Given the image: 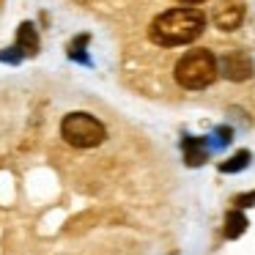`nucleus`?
I'll return each instance as SVG.
<instances>
[{
    "instance_id": "f257e3e1",
    "label": "nucleus",
    "mask_w": 255,
    "mask_h": 255,
    "mask_svg": "<svg viewBox=\"0 0 255 255\" xmlns=\"http://www.w3.org/2000/svg\"><path fill=\"white\" fill-rule=\"evenodd\" d=\"M206 28V17L200 8H167L154 17L148 36L159 47H181L195 41Z\"/></svg>"
},
{
    "instance_id": "9d476101",
    "label": "nucleus",
    "mask_w": 255,
    "mask_h": 255,
    "mask_svg": "<svg viewBox=\"0 0 255 255\" xmlns=\"http://www.w3.org/2000/svg\"><path fill=\"white\" fill-rule=\"evenodd\" d=\"M233 206H236V209H247V206H255V192H244V195H239V198L233 200Z\"/></svg>"
},
{
    "instance_id": "7ed1b4c3",
    "label": "nucleus",
    "mask_w": 255,
    "mask_h": 255,
    "mask_svg": "<svg viewBox=\"0 0 255 255\" xmlns=\"http://www.w3.org/2000/svg\"><path fill=\"white\" fill-rule=\"evenodd\" d=\"M61 137L74 148H96L107 140V129L91 113H69L61 121Z\"/></svg>"
},
{
    "instance_id": "39448f33",
    "label": "nucleus",
    "mask_w": 255,
    "mask_h": 255,
    "mask_svg": "<svg viewBox=\"0 0 255 255\" xmlns=\"http://www.w3.org/2000/svg\"><path fill=\"white\" fill-rule=\"evenodd\" d=\"M244 22V3L242 0H220L214 8V25L220 30H236Z\"/></svg>"
},
{
    "instance_id": "6e6552de",
    "label": "nucleus",
    "mask_w": 255,
    "mask_h": 255,
    "mask_svg": "<svg viewBox=\"0 0 255 255\" xmlns=\"http://www.w3.org/2000/svg\"><path fill=\"white\" fill-rule=\"evenodd\" d=\"M244 228H247V217H244V211L233 209L231 214H228V220H225V236L228 239H239L244 233Z\"/></svg>"
},
{
    "instance_id": "0eeeda50",
    "label": "nucleus",
    "mask_w": 255,
    "mask_h": 255,
    "mask_svg": "<svg viewBox=\"0 0 255 255\" xmlns=\"http://www.w3.org/2000/svg\"><path fill=\"white\" fill-rule=\"evenodd\" d=\"M17 52H22V55H36V52H39V36H36V28H33L30 22H22V25H19Z\"/></svg>"
},
{
    "instance_id": "20e7f679",
    "label": "nucleus",
    "mask_w": 255,
    "mask_h": 255,
    "mask_svg": "<svg viewBox=\"0 0 255 255\" xmlns=\"http://www.w3.org/2000/svg\"><path fill=\"white\" fill-rule=\"evenodd\" d=\"M217 63H220V74L225 80H231V83H244V80H250L253 72H255L253 58H250V52H244V50L225 52Z\"/></svg>"
},
{
    "instance_id": "1a4fd4ad",
    "label": "nucleus",
    "mask_w": 255,
    "mask_h": 255,
    "mask_svg": "<svg viewBox=\"0 0 255 255\" xmlns=\"http://www.w3.org/2000/svg\"><path fill=\"white\" fill-rule=\"evenodd\" d=\"M250 159H253V154H250V151H239V154H233L228 162H222L220 170L222 173H239V170H244V167L250 165Z\"/></svg>"
},
{
    "instance_id": "423d86ee",
    "label": "nucleus",
    "mask_w": 255,
    "mask_h": 255,
    "mask_svg": "<svg viewBox=\"0 0 255 255\" xmlns=\"http://www.w3.org/2000/svg\"><path fill=\"white\" fill-rule=\"evenodd\" d=\"M184 159L192 167L203 165L209 159V143L203 137H184Z\"/></svg>"
},
{
    "instance_id": "9b49d317",
    "label": "nucleus",
    "mask_w": 255,
    "mask_h": 255,
    "mask_svg": "<svg viewBox=\"0 0 255 255\" xmlns=\"http://www.w3.org/2000/svg\"><path fill=\"white\" fill-rule=\"evenodd\" d=\"M181 3H206V0H181Z\"/></svg>"
},
{
    "instance_id": "f03ea898",
    "label": "nucleus",
    "mask_w": 255,
    "mask_h": 255,
    "mask_svg": "<svg viewBox=\"0 0 255 255\" xmlns=\"http://www.w3.org/2000/svg\"><path fill=\"white\" fill-rule=\"evenodd\" d=\"M220 74V63L209 50H189L176 63V83L187 91H203Z\"/></svg>"
}]
</instances>
